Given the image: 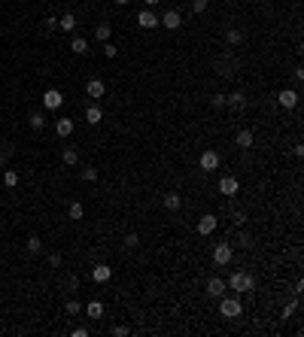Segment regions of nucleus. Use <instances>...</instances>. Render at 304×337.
Listing matches in <instances>:
<instances>
[{"mask_svg": "<svg viewBox=\"0 0 304 337\" xmlns=\"http://www.w3.org/2000/svg\"><path fill=\"white\" fill-rule=\"evenodd\" d=\"M225 289H231V291H253L256 289V276L253 274H243V271H234L228 279H225Z\"/></svg>", "mask_w": 304, "mask_h": 337, "instance_id": "1", "label": "nucleus"}, {"mask_svg": "<svg viewBox=\"0 0 304 337\" xmlns=\"http://www.w3.org/2000/svg\"><path fill=\"white\" fill-rule=\"evenodd\" d=\"M219 316L222 319H238L243 316V304H240V298L238 295H231V298H219Z\"/></svg>", "mask_w": 304, "mask_h": 337, "instance_id": "2", "label": "nucleus"}, {"mask_svg": "<svg viewBox=\"0 0 304 337\" xmlns=\"http://www.w3.org/2000/svg\"><path fill=\"white\" fill-rule=\"evenodd\" d=\"M219 164H222V158H219V152L216 149H207V152H201V158H198V167L204 173H213V170H219Z\"/></svg>", "mask_w": 304, "mask_h": 337, "instance_id": "3", "label": "nucleus"}, {"mask_svg": "<svg viewBox=\"0 0 304 337\" xmlns=\"http://www.w3.org/2000/svg\"><path fill=\"white\" fill-rule=\"evenodd\" d=\"M231 258H234V246L231 243H216L213 246V264H231Z\"/></svg>", "mask_w": 304, "mask_h": 337, "instance_id": "4", "label": "nucleus"}, {"mask_svg": "<svg viewBox=\"0 0 304 337\" xmlns=\"http://www.w3.org/2000/svg\"><path fill=\"white\" fill-rule=\"evenodd\" d=\"M216 228H219V219L213 216V213H204V216L198 219V234H201V237H210Z\"/></svg>", "mask_w": 304, "mask_h": 337, "instance_id": "5", "label": "nucleus"}, {"mask_svg": "<svg viewBox=\"0 0 304 337\" xmlns=\"http://www.w3.org/2000/svg\"><path fill=\"white\" fill-rule=\"evenodd\" d=\"M238 192H240V179H238V176H222V179H219V195L234 198Z\"/></svg>", "mask_w": 304, "mask_h": 337, "instance_id": "6", "label": "nucleus"}, {"mask_svg": "<svg viewBox=\"0 0 304 337\" xmlns=\"http://www.w3.org/2000/svg\"><path fill=\"white\" fill-rule=\"evenodd\" d=\"M179 25H183V15H179L176 9H167V13L159 18V28H164V31H176Z\"/></svg>", "mask_w": 304, "mask_h": 337, "instance_id": "7", "label": "nucleus"}, {"mask_svg": "<svg viewBox=\"0 0 304 337\" xmlns=\"http://www.w3.org/2000/svg\"><path fill=\"white\" fill-rule=\"evenodd\" d=\"M277 104L283 109H295L298 107V92H295V88H283V92L277 94Z\"/></svg>", "mask_w": 304, "mask_h": 337, "instance_id": "8", "label": "nucleus"}, {"mask_svg": "<svg viewBox=\"0 0 304 337\" xmlns=\"http://www.w3.org/2000/svg\"><path fill=\"white\" fill-rule=\"evenodd\" d=\"M61 104H64V94L58 88H46V92H43V107L46 109H58Z\"/></svg>", "mask_w": 304, "mask_h": 337, "instance_id": "9", "label": "nucleus"}, {"mask_svg": "<svg viewBox=\"0 0 304 337\" xmlns=\"http://www.w3.org/2000/svg\"><path fill=\"white\" fill-rule=\"evenodd\" d=\"M253 143H256V134L250 128H240L234 134V146H238V149H253Z\"/></svg>", "mask_w": 304, "mask_h": 337, "instance_id": "10", "label": "nucleus"}, {"mask_svg": "<svg viewBox=\"0 0 304 337\" xmlns=\"http://www.w3.org/2000/svg\"><path fill=\"white\" fill-rule=\"evenodd\" d=\"M137 25L143 31H152V28H159V15H155L152 9H140V13H137Z\"/></svg>", "mask_w": 304, "mask_h": 337, "instance_id": "11", "label": "nucleus"}, {"mask_svg": "<svg viewBox=\"0 0 304 337\" xmlns=\"http://www.w3.org/2000/svg\"><path fill=\"white\" fill-rule=\"evenodd\" d=\"M225 291H228V289H225V279L222 276H210L207 279V295L210 298H222Z\"/></svg>", "mask_w": 304, "mask_h": 337, "instance_id": "12", "label": "nucleus"}, {"mask_svg": "<svg viewBox=\"0 0 304 337\" xmlns=\"http://www.w3.org/2000/svg\"><path fill=\"white\" fill-rule=\"evenodd\" d=\"M85 94L92 97V100L104 97V94H107V85H104V79H88V82H85Z\"/></svg>", "mask_w": 304, "mask_h": 337, "instance_id": "13", "label": "nucleus"}, {"mask_svg": "<svg viewBox=\"0 0 304 337\" xmlns=\"http://www.w3.org/2000/svg\"><path fill=\"white\" fill-rule=\"evenodd\" d=\"M92 279H95V283H110V279H112V267L110 264H95L92 267Z\"/></svg>", "mask_w": 304, "mask_h": 337, "instance_id": "14", "label": "nucleus"}, {"mask_svg": "<svg viewBox=\"0 0 304 337\" xmlns=\"http://www.w3.org/2000/svg\"><path fill=\"white\" fill-rule=\"evenodd\" d=\"M225 107L243 109V107H246V94H243V92H231V94H225Z\"/></svg>", "mask_w": 304, "mask_h": 337, "instance_id": "15", "label": "nucleus"}, {"mask_svg": "<svg viewBox=\"0 0 304 337\" xmlns=\"http://www.w3.org/2000/svg\"><path fill=\"white\" fill-rule=\"evenodd\" d=\"M85 122H88V125H100V122H104V109H100L97 104H92L85 109Z\"/></svg>", "mask_w": 304, "mask_h": 337, "instance_id": "16", "label": "nucleus"}, {"mask_svg": "<svg viewBox=\"0 0 304 337\" xmlns=\"http://www.w3.org/2000/svg\"><path fill=\"white\" fill-rule=\"evenodd\" d=\"M73 119H58V122H55V134H58V137H70V134H73Z\"/></svg>", "mask_w": 304, "mask_h": 337, "instance_id": "17", "label": "nucleus"}, {"mask_svg": "<svg viewBox=\"0 0 304 337\" xmlns=\"http://www.w3.org/2000/svg\"><path fill=\"white\" fill-rule=\"evenodd\" d=\"M58 28H61L64 33H73V31H76V15H73V13H64V15L58 18Z\"/></svg>", "mask_w": 304, "mask_h": 337, "instance_id": "18", "label": "nucleus"}, {"mask_svg": "<svg viewBox=\"0 0 304 337\" xmlns=\"http://www.w3.org/2000/svg\"><path fill=\"white\" fill-rule=\"evenodd\" d=\"M61 161H64L67 167H76V164H80V152H76L73 146H67V149L61 152Z\"/></svg>", "mask_w": 304, "mask_h": 337, "instance_id": "19", "label": "nucleus"}, {"mask_svg": "<svg viewBox=\"0 0 304 337\" xmlns=\"http://www.w3.org/2000/svg\"><path fill=\"white\" fill-rule=\"evenodd\" d=\"M179 204H183V198H179L176 192H167V195H164V210L176 213V210H179Z\"/></svg>", "mask_w": 304, "mask_h": 337, "instance_id": "20", "label": "nucleus"}, {"mask_svg": "<svg viewBox=\"0 0 304 337\" xmlns=\"http://www.w3.org/2000/svg\"><path fill=\"white\" fill-rule=\"evenodd\" d=\"M70 52H73V55H85V52H88V40H85V37H73V40H70Z\"/></svg>", "mask_w": 304, "mask_h": 337, "instance_id": "21", "label": "nucleus"}, {"mask_svg": "<svg viewBox=\"0 0 304 337\" xmlns=\"http://www.w3.org/2000/svg\"><path fill=\"white\" fill-rule=\"evenodd\" d=\"M110 33H112V25H107V21H100V25L95 28V40L107 43V40H110Z\"/></svg>", "mask_w": 304, "mask_h": 337, "instance_id": "22", "label": "nucleus"}, {"mask_svg": "<svg viewBox=\"0 0 304 337\" xmlns=\"http://www.w3.org/2000/svg\"><path fill=\"white\" fill-rule=\"evenodd\" d=\"M67 216H70L73 222H80V219L85 216V207L80 204V200H73V204H70V207H67Z\"/></svg>", "mask_w": 304, "mask_h": 337, "instance_id": "23", "label": "nucleus"}, {"mask_svg": "<svg viewBox=\"0 0 304 337\" xmlns=\"http://www.w3.org/2000/svg\"><path fill=\"white\" fill-rule=\"evenodd\" d=\"M85 313H88L92 319H100V316H104V304H100V301H88V304H85Z\"/></svg>", "mask_w": 304, "mask_h": 337, "instance_id": "24", "label": "nucleus"}, {"mask_svg": "<svg viewBox=\"0 0 304 337\" xmlns=\"http://www.w3.org/2000/svg\"><path fill=\"white\" fill-rule=\"evenodd\" d=\"M28 125H31L33 131H43V125H46V116H43V112H31V116H28Z\"/></svg>", "mask_w": 304, "mask_h": 337, "instance_id": "25", "label": "nucleus"}, {"mask_svg": "<svg viewBox=\"0 0 304 337\" xmlns=\"http://www.w3.org/2000/svg\"><path fill=\"white\" fill-rule=\"evenodd\" d=\"M25 246H28V252H40V249H43V240L37 237V234H31V237H28V243H25Z\"/></svg>", "mask_w": 304, "mask_h": 337, "instance_id": "26", "label": "nucleus"}, {"mask_svg": "<svg viewBox=\"0 0 304 337\" xmlns=\"http://www.w3.org/2000/svg\"><path fill=\"white\" fill-rule=\"evenodd\" d=\"M225 40H228V46H240V40H243V33L240 31H228V33H225Z\"/></svg>", "mask_w": 304, "mask_h": 337, "instance_id": "27", "label": "nucleus"}, {"mask_svg": "<svg viewBox=\"0 0 304 337\" xmlns=\"http://www.w3.org/2000/svg\"><path fill=\"white\" fill-rule=\"evenodd\" d=\"M3 185H6V188H16V185H18V173H16V170H6V173H3Z\"/></svg>", "mask_w": 304, "mask_h": 337, "instance_id": "28", "label": "nucleus"}, {"mask_svg": "<svg viewBox=\"0 0 304 337\" xmlns=\"http://www.w3.org/2000/svg\"><path fill=\"white\" fill-rule=\"evenodd\" d=\"M64 310H67V316H76V313H80L82 307H80V301H73V298H70V301L64 304Z\"/></svg>", "mask_w": 304, "mask_h": 337, "instance_id": "29", "label": "nucleus"}, {"mask_svg": "<svg viewBox=\"0 0 304 337\" xmlns=\"http://www.w3.org/2000/svg\"><path fill=\"white\" fill-rule=\"evenodd\" d=\"M104 55H107V58H116V55H119V49H116V43H104Z\"/></svg>", "mask_w": 304, "mask_h": 337, "instance_id": "30", "label": "nucleus"}, {"mask_svg": "<svg viewBox=\"0 0 304 337\" xmlns=\"http://www.w3.org/2000/svg\"><path fill=\"white\" fill-rule=\"evenodd\" d=\"M295 310H298V301H292V304L283 307V313H280V316H283V319H292V313H295Z\"/></svg>", "mask_w": 304, "mask_h": 337, "instance_id": "31", "label": "nucleus"}, {"mask_svg": "<svg viewBox=\"0 0 304 337\" xmlns=\"http://www.w3.org/2000/svg\"><path fill=\"white\" fill-rule=\"evenodd\" d=\"M43 28H46V31H55V28H58V18H55V15H46V18H43Z\"/></svg>", "mask_w": 304, "mask_h": 337, "instance_id": "32", "label": "nucleus"}, {"mask_svg": "<svg viewBox=\"0 0 304 337\" xmlns=\"http://www.w3.org/2000/svg\"><path fill=\"white\" fill-rule=\"evenodd\" d=\"M137 243H140V237H137V234H134V231H131V234H125V246H128V249H134V246H137Z\"/></svg>", "mask_w": 304, "mask_h": 337, "instance_id": "33", "label": "nucleus"}, {"mask_svg": "<svg viewBox=\"0 0 304 337\" xmlns=\"http://www.w3.org/2000/svg\"><path fill=\"white\" fill-rule=\"evenodd\" d=\"M192 9L201 15V13H207V0H192Z\"/></svg>", "mask_w": 304, "mask_h": 337, "instance_id": "34", "label": "nucleus"}, {"mask_svg": "<svg viewBox=\"0 0 304 337\" xmlns=\"http://www.w3.org/2000/svg\"><path fill=\"white\" fill-rule=\"evenodd\" d=\"M112 334H116V337H125V334H131V328H128V325H112Z\"/></svg>", "mask_w": 304, "mask_h": 337, "instance_id": "35", "label": "nucleus"}, {"mask_svg": "<svg viewBox=\"0 0 304 337\" xmlns=\"http://www.w3.org/2000/svg\"><path fill=\"white\" fill-rule=\"evenodd\" d=\"M231 222H234V228H240V225H246V213H234V216H231Z\"/></svg>", "mask_w": 304, "mask_h": 337, "instance_id": "36", "label": "nucleus"}, {"mask_svg": "<svg viewBox=\"0 0 304 337\" xmlns=\"http://www.w3.org/2000/svg\"><path fill=\"white\" fill-rule=\"evenodd\" d=\"M82 179H85V183H95V179H97V170H95V167H88V170H82Z\"/></svg>", "mask_w": 304, "mask_h": 337, "instance_id": "37", "label": "nucleus"}, {"mask_svg": "<svg viewBox=\"0 0 304 337\" xmlns=\"http://www.w3.org/2000/svg\"><path fill=\"white\" fill-rule=\"evenodd\" d=\"M210 104L216 107V109H222V107H225V94H213V97H210Z\"/></svg>", "mask_w": 304, "mask_h": 337, "instance_id": "38", "label": "nucleus"}, {"mask_svg": "<svg viewBox=\"0 0 304 337\" xmlns=\"http://www.w3.org/2000/svg\"><path fill=\"white\" fill-rule=\"evenodd\" d=\"M64 286H67V289H70V291H76V286H80V279H76V276L70 274V276H67V279H64Z\"/></svg>", "mask_w": 304, "mask_h": 337, "instance_id": "39", "label": "nucleus"}, {"mask_svg": "<svg viewBox=\"0 0 304 337\" xmlns=\"http://www.w3.org/2000/svg\"><path fill=\"white\" fill-rule=\"evenodd\" d=\"M49 267H61V255H58V252L49 255Z\"/></svg>", "mask_w": 304, "mask_h": 337, "instance_id": "40", "label": "nucleus"}, {"mask_svg": "<svg viewBox=\"0 0 304 337\" xmlns=\"http://www.w3.org/2000/svg\"><path fill=\"white\" fill-rule=\"evenodd\" d=\"M238 240H240V246H253V237H250V234H240Z\"/></svg>", "mask_w": 304, "mask_h": 337, "instance_id": "41", "label": "nucleus"}, {"mask_svg": "<svg viewBox=\"0 0 304 337\" xmlns=\"http://www.w3.org/2000/svg\"><path fill=\"white\" fill-rule=\"evenodd\" d=\"M70 334H73V337H88V328H73Z\"/></svg>", "mask_w": 304, "mask_h": 337, "instance_id": "42", "label": "nucleus"}, {"mask_svg": "<svg viewBox=\"0 0 304 337\" xmlns=\"http://www.w3.org/2000/svg\"><path fill=\"white\" fill-rule=\"evenodd\" d=\"M292 76H295V82H301L304 79V67H295V73H292Z\"/></svg>", "mask_w": 304, "mask_h": 337, "instance_id": "43", "label": "nucleus"}, {"mask_svg": "<svg viewBox=\"0 0 304 337\" xmlns=\"http://www.w3.org/2000/svg\"><path fill=\"white\" fill-rule=\"evenodd\" d=\"M143 3H146V6H159L161 0H143Z\"/></svg>", "mask_w": 304, "mask_h": 337, "instance_id": "44", "label": "nucleus"}, {"mask_svg": "<svg viewBox=\"0 0 304 337\" xmlns=\"http://www.w3.org/2000/svg\"><path fill=\"white\" fill-rule=\"evenodd\" d=\"M131 3V0H116V6H128Z\"/></svg>", "mask_w": 304, "mask_h": 337, "instance_id": "45", "label": "nucleus"}, {"mask_svg": "<svg viewBox=\"0 0 304 337\" xmlns=\"http://www.w3.org/2000/svg\"><path fill=\"white\" fill-rule=\"evenodd\" d=\"M0 161H3V149H0Z\"/></svg>", "mask_w": 304, "mask_h": 337, "instance_id": "46", "label": "nucleus"}]
</instances>
